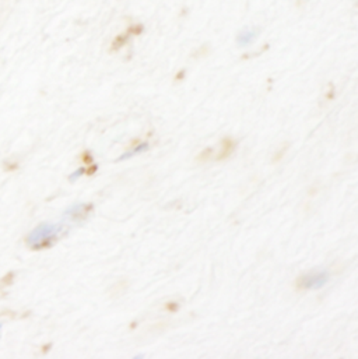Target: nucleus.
I'll return each instance as SVG.
<instances>
[{"instance_id":"f257e3e1","label":"nucleus","mask_w":358,"mask_h":359,"mask_svg":"<svg viewBox=\"0 0 358 359\" xmlns=\"http://www.w3.org/2000/svg\"><path fill=\"white\" fill-rule=\"evenodd\" d=\"M60 231H62L60 225L41 224L28 235L27 243L32 249L48 248V246H51L56 241V238L60 233Z\"/></svg>"},{"instance_id":"f03ea898","label":"nucleus","mask_w":358,"mask_h":359,"mask_svg":"<svg viewBox=\"0 0 358 359\" xmlns=\"http://www.w3.org/2000/svg\"><path fill=\"white\" fill-rule=\"evenodd\" d=\"M331 280V274L329 271H325V270H318V271H312V273H308L305 276H303L300 278V288L303 290H308V291H312V290H319L322 287H325Z\"/></svg>"},{"instance_id":"7ed1b4c3","label":"nucleus","mask_w":358,"mask_h":359,"mask_svg":"<svg viewBox=\"0 0 358 359\" xmlns=\"http://www.w3.org/2000/svg\"><path fill=\"white\" fill-rule=\"evenodd\" d=\"M91 208H93V205H90V204L79 203V204L72 205V207L66 211L65 217L69 218V219H72V221H83L84 218L88 217Z\"/></svg>"},{"instance_id":"20e7f679","label":"nucleus","mask_w":358,"mask_h":359,"mask_svg":"<svg viewBox=\"0 0 358 359\" xmlns=\"http://www.w3.org/2000/svg\"><path fill=\"white\" fill-rule=\"evenodd\" d=\"M256 36H258V31H256L255 28H246V29H244V31L238 35L237 41H238V45H239V46H249L251 43L255 42Z\"/></svg>"},{"instance_id":"39448f33","label":"nucleus","mask_w":358,"mask_h":359,"mask_svg":"<svg viewBox=\"0 0 358 359\" xmlns=\"http://www.w3.org/2000/svg\"><path fill=\"white\" fill-rule=\"evenodd\" d=\"M149 149V144L147 143H143V144H140V146H138L136 149H133L132 151H129V153H126V154H124L119 160H126V158H131V157H133V156H136V154H140V153H143V151H146Z\"/></svg>"},{"instance_id":"423d86ee","label":"nucleus","mask_w":358,"mask_h":359,"mask_svg":"<svg viewBox=\"0 0 358 359\" xmlns=\"http://www.w3.org/2000/svg\"><path fill=\"white\" fill-rule=\"evenodd\" d=\"M83 174H84V168H80V170H77V171L70 177V180H74L76 178H80Z\"/></svg>"}]
</instances>
